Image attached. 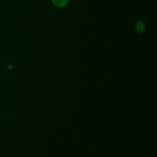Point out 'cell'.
I'll return each mask as SVG.
<instances>
[{
    "mask_svg": "<svg viewBox=\"0 0 157 157\" xmlns=\"http://www.w3.org/2000/svg\"><path fill=\"white\" fill-rule=\"evenodd\" d=\"M69 0H52V2L55 6L58 7H64L68 3Z\"/></svg>",
    "mask_w": 157,
    "mask_h": 157,
    "instance_id": "obj_1",
    "label": "cell"
},
{
    "mask_svg": "<svg viewBox=\"0 0 157 157\" xmlns=\"http://www.w3.org/2000/svg\"><path fill=\"white\" fill-rule=\"evenodd\" d=\"M144 23L142 21H138L137 23H136V29H137V31L139 32H140V33H142L144 31Z\"/></svg>",
    "mask_w": 157,
    "mask_h": 157,
    "instance_id": "obj_2",
    "label": "cell"
}]
</instances>
